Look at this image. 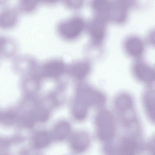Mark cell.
<instances>
[{"label": "cell", "mask_w": 155, "mask_h": 155, "mask_svg": "<svg viewBox=\"0 0 155 155\" xmlns=\"http://www.w3.org/2000/svg\"><path fill=\"white\" fill-rule=\"evenodd\" d=\"M84 25V22L81 18L74 17L60 23L58 26V31L63 38L68 40H72L80 35Z\"/></svg>", "instance_id": "6da1fadb"}, {"label": "cell", "mask_w": 155, "mask_h": 155, "mask_svg": "<svg viewBox=\"0 0 155 155\" xmlns=\"http://www.w3.org/2000/svg\"><path fill=\"white\" fill-rule=\"evenodd\" d=\"M97 131L98 137L104 141L111 139L114 133L113 117L108 111L104 110L98 114L96 120Z\"/></svg>", "instance_id": "7a4b0ae2"}, {"label": "cell", "mask_w": 155, "mask_h": 155, "mask_svg": "<svg viewBox=\"0 0 155 155\" xmlns=\"http://www.w3.org/2000/svg\"><path fill=\"white\" fill-rule=\"evenodd\" d=\"M20 14L15 6L4 5L0 9V29L7 30L15 27Z\"/></svg>", "instance_id": "3957f363"}, {"label": "cell", "mask_w": 155, "mask_h": 155, "mask_svg": "<svg viewBox=\"0 0 155 155\" xmlns=\"http://www.w3.org/2000/svg\"><path fill=\"white\" fill-rule=\"evenodd\" d=\"M19 46L17 40L9 35L0 34V62L12 59L18 54Z\"/></svg>", "instance_id": "277c9868"}, {"label": "cell", "mask_w": 155, "mask_h": 155, "mask_svg": "<svg viewBox=\"0 0 155 155\" xmlns=\"http://www.w3.org/2000/svg\"><path fill=\"white\" fill-rule=\"evenodd\" d=\"M128 6L127 2L122 1L110 2L107 15L115 21L122 22L126 17Z\"/></svg>", "instance_id": "5b68a950"}, {"label": "cell", "mask_w": 155, "mask_h": 155, "mask_svg": "<svg viewBox=\"0 0 155 155\" xmlns=\"http://www.w3.org/2000/svg\"><path fill=\"white\" fill-rule=\"evenodd\" d=\"M133 71L136 77L141 81L150 83L154 81V70L145 63L142 62L136 63L133 67Z\"/></svg>", "instance_id": "8992f818"}, {"label": "cell", "mask_w": 155, "mask_h": 155, "mask_svg": "<svg viewBox=\"0 0 155 155\" xmlns=\"http://www.w3.org/2000/svg\"><path fill=\"white\" fill-rule=\"evenodd\" d=\"M105 31V21L103 17H97L91 21L89 31L92 38L95 41H101L104 37Z\"/></svg>", "instance_id": "52a82bcc"}, {"label": "cell", "mask_w": 155, "mask_h": 155, "mask_svg": "<svg viewBox=\"0 0 155 155\" xmlns=\"http://www.w3.org/2000/svg\"><path fill=\"white\" fill-rule=\"evenodd\" d=\"M125 48L127 52L131 56H140L143 51L144 46L142 40L139 38L133 36L128 38L125 43Z\"/></svg>", "instance_id": "ba28073f"}, {"label": "cell", "mask_w": 155, "mask_h": 155, "mask_svg": "<svg viewBox=\"0 0 155 155\" xmlns=\"http://www.w3.org/2000/svg\"><path fill=\"white\" fill-rule=\"evenodd\" d=\"M64 67L61 61L54 60L46 63L43 68V72L45 76L53 77L58 76L62 73Z\"/></svg>", "instance_id": "9c48e42d"}, {"label": "cell", "mask_w": 155, "mask_h": 155, "mask_svg": "<svg viewBox=\"0 0 155 155\" xmlns=\"http://www.w3.org/2000/svg\"><path fill=\"white\" fill-rule=\"evenodd\" d=\"M89 143L88 136L84 133H79L75 134L71 140V147L75 150L81 151L85 150Z\"/></svg>", "instance_id": "30bf717a"}, {"label": "cell", "mask_w": 155, "mask_h": 155, "mask_svg": "<svg viewBox=\"0 0 155 155\" xmlns=\"http://www.w3.org/2000/svg\"><path fill=\"white\" fill-rule=\"evenodd\" d=\"M144 103L147 114L152 121L155 118V95L154 92L150 91L145 94Z\"/></svg>", "instance_id": "8fae6325"}, {"label": "cell", "mask_w": 155, "mask_h": 155, "mask_svg": "<svg viewBox=\"0 0 155 155\" xmlns=\"http://www.w3.org/2000/svg\"><path fill=\"white\" fill-rule=\"evenodd\" d=\"M137 147L135 142L132 139L124 138L122 140L120 147V155H134Z\"/></svg>", "instance_id": "7c38bea8"}, {"label": "cell", "mask_w": 155, "mask_h": 155, "mask_svg": "<svg viewBox=\"0 0 155 155\" xmlns=\"http://www.w3.org/2000/svg\"><path fill=\"white\" fill-rule=\"evenodd\" d=\"M35 0H19L15 6L20 14H28L33 12L38 4Z\"/></svg>", "instance_id": "4fadbf2b"}, {"label": "cell", "mask_w": 155, "mask_h": 155, "mask_svg": "<svg viewBox=\"0 0 155 155\" xmlns=\"http://www.w3.org/2000/svg\"><path fill=\"white\" fill-rule=\"evenodd\" d=\"M115 104L119 110L124 112L131 109L133 106V101L128 95L121 94L117 97L115 101Z\"/></svg>", "instance_id": "5bb4252c"}, {"label": "cell", "mask_w": 155, "mask_h": 155, "mask_svg": "<svg viewBox=\"0 0 155 155\" xmlns=\"http://www.w3.org/2000/svg\"><path fill=\"white\" fill-rule=\"evenodd\" d=\"M70 128L66 123L61 122L54 128L53 132L54 138L58 140H61L65 138L69 134Z\"/></svg>", "instance_id": "9a60e30c"}, {"label": "cell", "mask_w": 155, "mask_h": 155, "mask_svg": "<svg viewBox=\"0 0 155 155\" xmlns=\"http://www.w3.org/2000/svg\"><path fill=\"white\" fill-rule=\"evenodd\" d=\"M90 67L87 62H82L75 64L72 68V71L74 75L78 78H82L85 76L88 73Z\"/></svg>", "instance_id": "2e32d148"}, {"label": "cell", "mask_w": 155, "mask_h": 155, "mask_svg": "<svg viewBox=\"0 0 155 155\" xmlns=\"http://www.w3.org/2000/svg\"><path fill=\"white\" fill-rule=\"evenodd\" d=\"M110 2L105 0H95L92 2L94 10L100 15H107Z\"/></svg>", "instance_id": "e0dca14e"}, {"label": "cell", "mask_w": 155, "mask_h": 155, "mask_svg": "<svg viewBox=\"0 0 155 155\" xmlns=\"http://www.w3.org/2000/svg\"><path fill=\"white\" fill-rule=\"evenodd\" d=\"M74 111L75 117L80 120L84 118L87 114V109L85 106L81 103L78 102L76 104Z\"/></svg>", "instance_id": "ac0fdd59"}, {"label": "cell", "mask_w": 155, "mask_h": 155, "mask_svg": "<svg viewBox=\"0 0 155 155\" xmlns=\"http://www.w3.org/2000/svg\"><path fill=\"white\" fill-rule=\"evenodd\" d=\"M49 137L48 134L45 132L39 133L37 137L36 143L39 148L43 147L48 143Z\"/></svg>", "instance_id": "d6986e66"}, {"label": "cell", "mask_w": 155, "mask_h": 155, "mask_svg": "<svg viewBox=\"0 0 155 155\" xmlns=\"http://www.w3.org/2000/svg\"><path fill=\"white\" fill-rule=\"evenodd\" d=\"M69 6L71 8H77L80 7L82 4L81 1H68L66 2Z\"/></svg>", "instance_id": "ffe728a7"}, {"label": "cell", "mask_w": 155, "mask_h": 155, "mask_svg": "<svg viewBox=\"0 0 155 155\" xmlns=\"http://www.w3.org/2000/svg\"><path fill=\"white\" fill-rule=\"evenodd\" d=\"M6 1L5 0H0V5L3 6L5 5L6 3Z\"/></svg>", "instance_id": "44dd1931"}]
</instances>
